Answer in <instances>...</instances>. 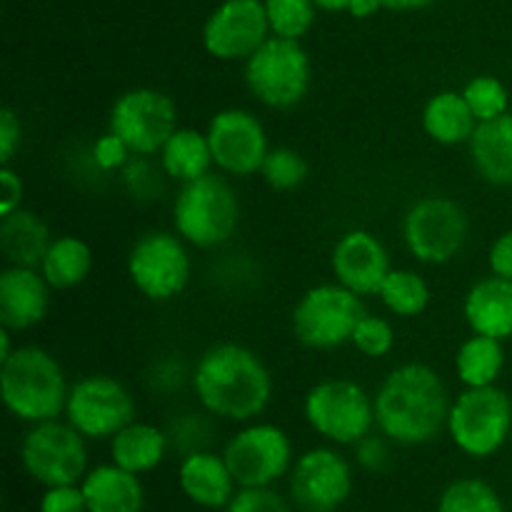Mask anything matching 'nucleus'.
Wrapping results in <instances>:
<instances>
[{"mask_svg":"<svg viewBox=\"0 0 512 512\" xmlns=\"http://www.w3.org/2000/svg\"><path fill=\"white\" fill-rule=\"evenodd\" d=\"M468 103V108L473 110L475 120L485 123V120H493L498 115L508 113L510 110V93L505 88V83L495 75H475L465 83V88L460 90Z\"/></svg>","mask_w":512,"mask_h":512,"instance_id":"nucleus-33","label":"nucleus"},{"mask_svg":"<svg viewBox=\"0 0 512 512\" xmlns=\"http://www.w3.org/2000/svg\"><path fill=\"white\" fill-rule=\"evenodd\" d=\"M350 343L365 355V358H385L395 348V330L380 315H368L358 320Z\"/></svg>","mask_w":512,"mask_h":512,"instance_id":"nucleus-35","label":"nucleus"},{"mask_svg":"<svg viewBox=\"0 0 512 512\" xmlns=\"http://www.w3.org/2000/svg\"><path fill=\"white\" fill-rule=\"evenodd\" d=\"M390 440L385 435H365L360 443H355V460L363 470H370V473H378V470H385L390 463Z\"/></svg>","mask_w":512,"mask_h":512,"instance_id":"nucleus-39","label":"nucleus"},{"mask_svg":"<svg viewBox=\"0 0 512 512\" xmlns=\"http://www.w3.org/2000/svg\"><path fill=\"white\" fill-rule=\"evenodd\" d=\"M353 493V468L335 448H310L290 468V503L300 512H335Z\"/></svg>","mask_w":512,"mask_h":512,"instance_id":"nucleus-15","label":"nucleus"},{"mask_svg":"<svg viewBox=\"0 0 512 512\" xmlns=\"http://www.w3.org/2000/svg\"><path fill=\"white\" fill-rule=\"evenodd\" d=\"M38 512H88L80 483L45 488V493L40 495Z\"/></svg>","mask_w":512,"mask_h":512,"instance_id":"nucleus-37","label":"nucleus"},{"mask_svg":"<svg viewBox=\"0 0 512 512\" xmlns=\"http://www.w3.org/2000/svg\"><path fill=\"white\" fill-rule=\"evenodd\" d=\"M65 418L88 440H110L135 420V398L110 375H88L70 385Z\"/></svg>","mask_w":512,"mask_h":512,"instance_id":"nucleus-14","label":"nucleus"},{"mask_svg":"<svg viewBox=\"0 0 512 512\" xmlns=\"http://www.w3.org/2000/svg\"><path fill=\"white\" fill-rule=\"evenodd\" d=\"M263 0H223L203 25V48L218 60H248L270 38Z\"/></svg>","mask_w":512,"mask_h":512,"instance_id":"nucleus-17","label":"nucleus"},{"mask_svg":"<svg viewBox=\"0 0 512 512\" xmlns=\"http://www.w3.org/2000/svg\"><path fill=\"white\" fill-rule=\"evenodd\" d=\"M223 458L238 488H273L293 468V443L273 423H250L225 443Z\"/></svg>","mask_w":512,"mask_h":512,"instance_id":"nucleus-11","label":"nucleus"},{"mask_svg":"<svg viewBox=\"0 0 512 512\" xmlns=\"http://www.w3.org/2000/svg\"><path fill=\"white\" fill-rule=\"evenodd\" d=\"M175 233L195 248H218L228 243L240 225V203L223 175L208 173L183 183L173 203Z\"/></svg>","mask_w":512,"mask_h":512,"instance_id":"nucleus-4","label":"nucleus"},{"mask_svg":"<svg viewBox=\"0 0 512 512\" xmlns=\"http://www.w3.org/2000/svg\"><path fill=\"white\" fill-rule=\"evenodd\" d=\"M160 168L170 180L180 185L198 180L213 168V153H210L208 135L195 128H178L160 150Z\"/></svg>","mask_w":512,"mask_h":512,"instance_id":"nucleus-27","label":"nucleus"},{"mask_svg":"<svg viewBox=\"0 0 512 512\" xmlns=\"http://www.w3.org/2000/svg\"><path fill=\"white\" fill-rule=\"evenodd\" d=\"M38 270L53 290L78 288L93 270V250L75 235H60L45 250Z\"/></svg>","mask_w":512,"mask_h":512,"instance_id":"nucleus-28","label":"nucleus"},{"mask_svg":"<svg viewBox=\"0 0 512 512\" xmlns=\"http://www.w3.org/2000/svg\"><path fill=\"white\" fill-rule=\"evenodd\" d=\"M50 285L38 268L8 265L0 273V328L30 330L48 315Z\"/></svg>","mask_w":512,"mask_h":512,"instance_id":"nucleus-19","label":"nucleus"},{"mask_svg":"<svg viewBox=\"0 0 512 512\" xmlns=\"http://www.w3.org/2000/svg\"><path fill=\"white\" fill-rule=\"evenodd\" d=\"M178 485L190 503L205 510H225L238 493V483L225 458L210 450L185 455L178 468Z\"/></svg>","mask_w":512,"mask_h":512,"instance_id":"nucleus-20","label":"nucleus"},{"mask_svg":"<svg viewBox=\"0 0 512 512\" xmlns=\"http://www.w3.org/2000/svg\"><path fill=\"white\" fill-rule=\"evenodd\" d=\"M293 508L273 488H238L225 512H293Z\"/></svg>","mask_w":512,"mask_h":512,"instance_id":"nucleus-36","label":"nucleus"},{"mask_svg":"<svg viewBox=\"0 0 512 512\" xmlns=\"http://www.w3.org/2000/svg\"><path fill=\"white\" fill-rule=\"evenodd\" d=\"M470 145L473 168L485 183L510 188L512 185V113L478 123Z\"/></svg>","mask_w":512,"mask_h":512,"instance_id":"nucleus-23","label":"nucleus"},{"mask_svg":"<svg viewBox=\"0 0 512 512\" xmlns=\"http://www.w3.org/2000/svg\"><path fill=\"white\" fill-rule=\"evenodd\" d=\"M365 315L363 298L340 283H320L305 290L293 308V333L310 350H335L350 343Z\"/></svg>","mask_w":512,"mask_h":512,"instance_id":"nucleus-8","label":"nucleus"},{"mask_svg":"<svg viewBox=\"0 0 512 512\" xmlns=\"http://www.w3.org/2000/svg\"><path fill=\"white\" fill-rule=\"evenodd\" d=\"M170 448L168 433L153 423H133L125 425L120 433L110 438V460L120 468L130 470L135 475L153 473L165 460Z\"/></svg>","mask_w":512,"mask_h":512,"instance_id":"nucleus-24","label":"nucleus"},{"mask_svg":"<svg viewBox=\"0 0 512 512\" xmlns=\"http://www.w3.org/2000/svg\"><path fill=\"white\" fill-rule=\"evenodd\" d=\"M10 338H13V330L0 328V363H3V360H8L10 355L15 353L13 343H10Z\"/></svg>","mask_w":512,"mask_h":512,"instance_id":"nucleus-45","label":"nucleus"},{"mask_svg":"<svg viewBox=\"0 0 512 512\" xmlns=\"http://www.w3.org/2000/svg\"><path fill=\"white\" fill-rule=\"evenodd\" d=\"M420 120H423L425 135L440 145L468 143L478 128L473 110L468 108L463 93L458 90H443L433 95L425 103Z\"/></svg>","mask_w":512,"mask_h":512,"instance_id":"nucleus-26","label":"nucleus"},{"mask_svg":"<svg viewBox=\"0 0 512 512\" xmlns=\"http://www.w3.org/2000/svg\"><path fill=\"white\" fill-rule=\"evenodd\" d=\"M445 430L455 448L468 458H493L510 440L512 398L498 385L465 388L450 403Z\"/></svg>","mask_w":512,"mask_h":512,"instance_id":"nucleus-5","label":"nucleus"},{"mask_svg":"<svg viewBox=\"0 0 512 512\" xmlns=\"http://www.w3.org/2000/svg\"><path fill=\"white\" fill-rule=\"evenodd\" d=\"M378 298L398 318H415V315L428 310L430 285L415 270L393 268L388 273V278H385V283L380 285Z\"/></svg>","mask_w":512,"mask_h":512,"instance_id":"nucleus-30","label":"nucleus"},{"mask_svg":"<svg viewBox=\"0 0 512 512\" xmlns=\"http://www.w3.org/2000/svg\"><path fill=\"white\" fill-rule=\"evenodd\" d=\"M20 138H23V128H20L18 115L10 108H3L0 110V165L13 163L20 148Z\"/></svg>","mask_w":512,"mask_h":512,"instance_id":"nucleus-40","label":"nucleus"},{"mask_svg":"<svg viewBox=\"0 0 512 512\" xmlns=\"http://www.w3.org/2000/svg\"><path fill=\"white\" fill-rule=\"evenodd\" d=\"M190 255L178 233L150 230L140 235L128 253V275L135 290L148 300H173L190 283Z\"/></svg>","mask_w":512,"mask_h":512,"instance_id":"nucleus-12","label":"nucleus"},{"mask_svg":"<svg viewBox=\"0 0 512 512\" xmlns=\"http://www.w3.org/2000/svg\"><path fill=\"white\" fill-rule=\"evenodd\" d=\"M260 175L268 183V188H273L275 193H290V190L300 188L308 178V163H305L303 155L293 148H270L268 155L263 160V168Z\"/></svg>","mask_w":512,"mask_h":512,"instance_id":"nucleus-34","label":"nucleus"},{"mask_svg":"<svg viewBox=\"0 0 512 512\" xmlns=\"http://www.w3.org/2000/svg\"><path fill=\"white\" fill-rule=\"evenodd\" d=\"M330 270L335 283L353 290L355 295H378L390 268L388 248L370 230H348L338 238L330 253Z\"/></svg>","mask_w":512,"mask_h":512,"instance_id":"nucleus-18","label":"nucleus"},{"mask_svg":"<svg viewBox=\"0 0 512 512\" xmlns=\"http://www.w3.org/2000/svg\"><path fill=\"white\" fill-rule=\"evenodd\" d=\"M178 130V110L170 95L155 88H133L110 108V133L118 135L135 158H150L163 150Z\"/></svg>","mask_w":512,"mask_h":512,"instance_id":"nucleus-13","label":"nucleus"},{"mask_svg":"<svg viewBox=\"0 0 512 512\" xmlns=\"http://www.w3.org/2000/svg\"><path fill=\"white\" fill-rule=\"evenodd\" d=\"M193 390L210 415L250 423L265 413L273 398V375L258 353L238 343H220L200 355Z\"/></svg>","mask_w":512,"mask_h":512,"instance_id":"nucleus-2","label":"nucleus"},{"mask_svg":"<svg viewBox=\"0 0 512 512\" xmlns=\"http://www.w3.org/2000/svg\"><path fill=\"white\" fill-rule=\"evenodd\" d=\"M50 243L53 238L48 223L33 210L18 208L0 218V250L8 265L38 268Z\"/></svg>","mask_w":512,"mask_h":512,"instance_id":"nucleus-25","label":"nucleus"},{"mask_svg":"<svg viewBox=\"0 0 512 512\" xmlns=\"http://www.w3.org/2000/svg\"><path fill=\"white\" fill-rule=\"evenodd\" d=\"M470 238V220L455 200L428 195L415 200L403 218L408 253L425 265H445L463 253Z\"/></svg>","mask_w":512,"mask_h":512,"instance_id":"nucleus-9","label":"nucleus"},{"mask_svg":"<svg viewBox=\"0 0 512 512\" xmlns=\"http://www.w3.org/2000/svg\"><path fill=\"white\" fill-rule=\"evenodd\" d=\"M90 155H93L95 165H98L100 170H118L130 163V155L133 153H130V148L118 138V135L108 130V133L100 135V138L95 140L93 153Z\"/></svg>","mask_w":512,"mask_h":512,"instance_id":"nucleus-38","label":"nucleus"},{"mask_svg":"<svg viewBox=\"0 0 512 512\" xmlns=\"http://www.w3.org/2000/svg\"><path fill=\"white\" fill-rule=\"evenodd\" d=\"M73 425L60 418L30 425L20 443V463L25 473L43 488L75 485L88 473V445Z\"/></svg>","mask_w":512,"mask_h":512,"instance_id":"nucleus-10","label":"nucleus"},{"mask_svg":"<svg viewBox=\"0 0 512 512\" xmlns=\"http://www.w3.org/2000/svg\"><path fill=\"white\" fill-rule=\"evenodd\" d=\"M205 135H208L213 163L220 173L235 175V178L260 173L270 145L263 123L253 113L240 108L218 110L210 118Z\"/></svg>","mask_w":512,"mask_h":512,"instance_id":"nucleus-16","label":"nucleus"},{"mask_svg":"<svg viewBox=\"0 0 512 512\" xmlns=\"http://www.w3.org/2000/svg\"><path fill=\"white\" fill-rule=\"evenodd\" d=\"M270 33L278 38L300 40L315 23L318 5L313 0H263Z\"/></svg>","mask_w":512,"mask_h":512,"instance_id":"nucleus-32","label":"nucleus"},{"mask_svg":"<svg viewBox=\"0 0 512 512\" xmlns=\"http://www.w3.org/2000/svg\"><path fill=\"white\" fill-rule=\"evenodd\" d=\"M310 78L313 68H310L308 50L300 45V40L270 35L245 60V85L265 108H295L308 95Z\"/></svg>","mask_w":512,"mask_h":512,"instance_id":"nucleus-6","label":"nucleus"},{"mask_svg":"<svg viewBox=\"0 0 512 512\" xmlns=\"http://www.w3.org/2000/svg\"><path fill=\"white\" fill-rule=\"evenodd\" d=\"M305 420L333 445H355L373 433L375 403L355 380L333 378L313 385L303 403Z\"/></svg>","mask_w":512,"mask_h":512,"instance_id":"nucleus-7","label":"nucleus"},{"mask_svg":"<svg viewBox=\"0 0 512 512\" xmlns=\"http://www.w3.org/2000/svg\"><path fill=\"white\" fill-rule=\"evenodd\" d=\"M438 512H505V503L488 480L460 478L440 493Z\"/></svg>","mask_w":512,"mask_h":512,"instance_id":"nucleus-31","label":"nucleus"},{"mask_svg":"<svg viewBox=\"0 0 512 512\" xmlns=\"http://www.w3.org/2000/svg\"><path fill=\"white\" fill-rule=\"evenodd\" d=\"M463 315L475 335L495 340L512 338V280L490 273L468 290Z\"/></svg>","mask_w":512,"mask_h":512,"instance_id":"nucleus-21","label":"nucleus"},{"mask_svg":"<svg viewBox=\"0 0 512 512\" xmlns=\"http://www.w3.org/2000/svg\"><path fill=\"white\" fill-rule=\"evenodd\" d=\"M505 368L503 340L470 335L455 353V373L465 388H488L498 383Z\"/></svg>","mask_w":512,"mask_h":512,"instance_id":"nucleus-29","label":"nucleus"},{"mask_svg":"<svg viewBox=\"0 0 512 512\" xmlns=\"http://www.w3.org/2000/svg\"><path fill=\"white\" fill-rule=\"evenodd\" d=\"M70 385L63 368L48 350L38 345L15 348L0 363V395L13 418L20 423H45L65 413Z\"/></svg>","mask_w":512,"mask_h":512,"instance_id":"nucleus-3","label":"nucleus"},{"mask_svg":"<svg viewBox=\"0 0 512 512\" xmlns=\"http://www.w3.org/2000/svg\"><path fill=\"white\" fill-rule=\"evenodd\" d=\"M430 3H435V0H380V5H383L385 10H400V13H405V10L428 8Z\"/></svg>","mask_w":512,"mask_h":512,"instance_id":"nucleus-44","label":"nucleus"},{"mask_svg":"<svg viewBox=\"0 0 512 512\" xmlns=\"http://www.w3.org/2000/svg\"><path fill=\"white\" fill-rule=\"evenodd\" d=\"M88 512H143L145 488L140 475L120 468L113 460L95 465L80 480Z\"/></svg>","mask_w":512,"mask_h":512,"instance_id":"nucleus-22","label":"nucleus"},{"mask_svg":"<svg viewBox=\"0 0 512 512\" xmlns=\"http://www.w3.org/2000/svg\"><path fill=\"white\" fill-rule=\"evenodd\" d=\"M375 403V428L390 443L415 448L433 443L448 428L450 403L443 378L425 363H405L390 370L380 383Z\"/></svg>","mask_w":512,"mask_h":512,"instance_id":"nucleus-1","label":"nucleus"},{"mask_svg":"<svg viewBox=\"0 0 512 512\" xmlns=\"http://www.w3.org/2000/svg\"><path fill=\"white\" fill-rule=\"evenodd\" d=\"M318 5V10H325V13H340V10L350 8V0H313Z\"/></svg>","mask_w":512,"mask_h":512,"instance_id":"nucleus-46","label":"nucleus"},{"mask_svg":"<svg viewBox=\"0 0 512 512\" xmlns=\"http://www.w3.org/2000/svg\"><path fill=\"white\" fill-rule=\"evenodd\" d=\"M488 268L498 278L512 280V230H505L493 240L488 250Z\"/></svg>","mask_w":512,"mask_h":512,"instance_id":"nucleus-42","label":"nucleus"},{"mask_svg":"<svg viewBox=\"0 0 512 512\" xmlns=\"http://www.w3.org/2000/svg\"><path fill=\"white\" fill-rule=\"evenodd\" d=\"M0 218L23 208V180L10 165H0Z\"/></svg>","mask_w":512,"mask_h":512,"instance_id":"nucleus-41","label":"nucleus"},{"mask_svg":"<svg viewBox=\"0 0 512 512\" xmlns=\"http://www.w3.org/2000/svg\"><path fill=\"white\" fill-rule=\"evenodd\" d=\"M378 10H383L380 0H350L348 13L353 15V18L365 20V18H373V15L378 13Z\"/></svg>","mask_w":512,"mask_h":512,"instance_id":"nucleus-43","label":"nucleus"}]
</instances>
